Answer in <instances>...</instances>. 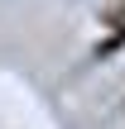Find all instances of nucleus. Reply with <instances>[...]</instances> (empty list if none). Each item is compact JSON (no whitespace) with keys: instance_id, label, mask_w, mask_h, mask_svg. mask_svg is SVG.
<instances>
[{"instance_id":"obj_1","label":"nucleus","mask_w":125,"mask_h":129,"mask_svg":"<svg viewBox=\"0 0 125 129\" xmlns=\"http://www.w3.org/2000/svg\"><path fill=\"white\" fill-rule=\"evenodd\" d=\"M106 29H111V34L96 43V57H116V53L125 48V0L106 10Z\"/></svg>"}]
</instances>
